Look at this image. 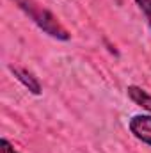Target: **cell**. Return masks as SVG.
Returning <instances> with one entry per match:
<instances>
[{"label":"cell","mask_w":151,"mask_h":153,"mask_svg":"<svg viewBox=\"0 0 151 153\" xmlns=\"http://www.w3.org/2000/svg\"><path fill=\"white\" fill-rule=\"evenodd\" d=\"M135 4L139 5V9L142 11V14L148 20V25L151 29V0H135Z\"/></svg>","instance_id":"5b68a950"},{"label":"cell","mask_w":151,"mask_h":153,"mask_svg":"<svg viewBox=\"0 0 151 153\" xmlns=\"http://www.w3.org/2000/svg\"><path fill=\"white\" fill-rule=\"evenodd\" d=\"M0 153H20V152H16L14 146H13L5 137H2V139H0Z\"/></svg>","instance_id":"8992f818"},{"label":"cell","mask_w":151,"mask_h":153,"mask_svg":"<svg viewBox=\"0 0 151 153\" xmlns=\"http://www.w3.org/2000/svg\"><path fill=\"white\" fill-rule=\"evenodd\" d=\"M13 2L50 38L57 39V41H70L71 39L70 30L59 22V18L52 11L43 7L38 0H13Z\"/></svg>","instance_id":"6da1fadb"},{"label":"cell","mask_w":151,"mask_h":153,"mask_svg":"<svg viewBox=\"0 0 151 153\" xmlns=\"http://www.w3.org/2000/svg\"><path fill=\"white\" fill-rule=\"evenodd\" d=\"M128 128L137 141L151 146V114L133 116L128 123Z\"/></svg>","instance_id":"7a4b0ae2"},{"label":"cell","mask_w":151,"mask_h":153,"mask_svg":"<svg viewBox=\"0 0 151 153\" xmlns=\"http://www.w3.org/2000/svg\"><path fill=\"white\" fill-rule=\"evenodd\" d=\"M126 94H128V98H130L135 105H139V107H142L144 111L151 112V94L148 91H144V89L139 87V85H128V87H126Z\"/></svg>","instance_id":"277c9868"},{"label":"cell","mask_w":151,"mask_h":153,"mask_svg":"<svg viewBox=\"0 0 151 153\" xmlns=\"http://www.w3.org/2000/svg\"><path fill=\"white\" fill-rule=\"evenodd\" d=\"M9 71L14 75V78H16L18 82H21V84L29 89V93H32L34 96H39V94L43 93V87H41V82L38 80V76L34 75L32 71H29L27 68L11 64V66H9Z\"/></svg>","instance_id":"3957f363"}]
</instances>
